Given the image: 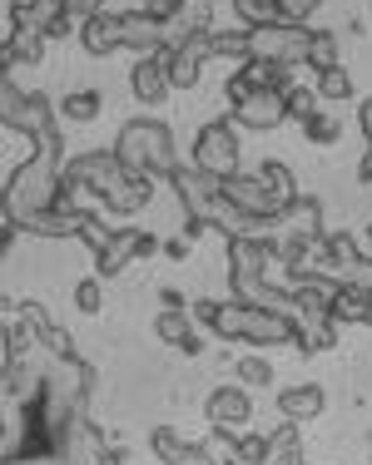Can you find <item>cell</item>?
Returning a JSON list of instances; mask_svg holds the SVG:
<instances>
[{"label": "cell", "mask_w": 372, "mask_h": 465, "mask_svg": "<svg viewBox=\"0 0 372 465\" xmlns=\"http://www.w3.org/2000/svg\"><path fill=\"white\" fill-rule=\"evenodd\" d=\"M60 159H65L60 129L40 134L35 149H30V159L5 179V223H30V218L50 213L55 198H60V183H65Z\"/></svg>", "instance_id": "cell-1"}, {"label": "cell", "mask_w": 372, "mask_h": 465, "mask_svg": "<svg viewBox=\"0 0 372 465\" xmlns=\"http://www.w3.org/2000/svg\"><path fill=\"white\" fill-rule=\"evenodd\" d=\"M169 183H174V193H179V203L189 208V218H199L204 228L214 223V228H224L228 238H258V232L268 228L264 218H254V213H244V208L228 203L224 183L209 179L204 169H174Z\"/></svg>", "instance_id": "cell-2"}, {"label": "cell", "mask_w": 372, "mask_h": 465, "mask_svg": "<svg viewBox=\"0 0 372 465\" xmlns=\"http://www.w3.org/2000/svg\"><path fill=\"white\" fill-rule=\"evenodd\" d=\"M194 317L209 322L218 337H248V341H293V331H298L288 317L248 307V302H199Z\"/></svg>", "instance_id": "cell-3"}, {"label": "cell", "mask_w": 372, "mask_h": 465, "mask_svg": "<svg viewBox=\"0 0 372 465\" xmlns=\"http://www.w3.org/2000/svg\"><path fill=\"white\" fill-rule=\"evenodd\" d=\"M119 163H125L129 173H159V179H169L179 163H174V134L169 124H159V119H135V124L119 129V143H115Z\"/></svg>", "instance_id": "cell-4"}, {"label": "cell", "mask_w": 372, "mask_h": 465, "mask_svg": "<svg viewBox=\"0 0 372 465\" xmlns=\"http://www.w3.org/2000/svg\"><path fill=\"white\" fill-rule=\"evenodd\" d=\"M308 40H313V30L283 25V20H268V25H248V60L298 64V60H308Z\"/></svg>", "instance_id": "cell-5"}, {"label": "cell", "mask_w": 372, "mask_h": 465, "mask_svg": "<svg viewBox=\"0 0 372 465\" xmlns=\"http://www.w3.org/2000/svg\"><path fill=\"white\" fill-rule=\"evenodd\" d=\"M0 124L25 134V139H40L55 129V104L45 94H20L15 84L5 80V90H0Z\"/></svg>", "instance_id": "cell-6"}, {"label": "cell", "mask_w": 372, "mask_h": 465, "mask_svg": "<svg viewBox=\"0 0 372 465\" xmlns=\"http://www.w3.org/2000/svg\"><path fill=\"white\" fill-rule=\"evenodd\" d=\"M194 169H204L209 179L228 183L238 179V139L228 124H209L199 134V143H194Z\"/></svg>", "instance_id": "cell-7"}, {"label": "cell", "mask_w": 372, "mask_h": 465, "mask_svg": "<svg viewBox=\"0 0 372 465\" xmlns=\"http://www.w3.org/2000/svg\"><path fill=\"white\" fill-rule=\"evenodd\" d=\"M65 179H80L85 188H95L100 198H115L125 188L129 169L119 163V153H80V159L65 163Z\"/></svg>", "instance_id": "cell-8"}, {"label": "cell", "mask_w": 372, "mask_h": 465, "mask_svg": "<svg viewBox=\"0 0 372 465\" xmlns=\"http://www.w3.org/2000/svg\"><path fill=\"white\" fill-rule=\"evenodd\" d=\"M224 193H228V203H234V208H244V213L264 218V223H273V218L288 213V203H283V198L268 188L264 173H254V179H248V173H238V179L224 183Z\"/></svg>", "instance_id": "cell-9"}, {"label": "cell", "mask_w": 372, "mask_h": 465, "mask_svg": "<svg viewBox=\"0 0 372 465\" xmlns=\"http://www.w3.org/2000/svg\"><path fill=\"white\" fill-rule=\"evenodd\" d=\"M234 114H238V124H248V129H273V124L288 119V99H283V90H264V84H254L248 94L234 99Z\"/></svg>", "instance_id": "cell-10"}, {"label": "cell", "mask_w": 372, "mask_h": 465, "mask_svg": "<svg viewBox=\"0 0 372 465\" xmlns=\"http://www.w3.org/2000/svg\"><path fill=\"white\" fill-rule=\"evenodd\" d=\"M204 60H209V30H199V35H189L184 45L164 50V64H169V84H174V90H189V84L199 80Z\"/></svg>", "instance_id": "cell-11"}, {"label": "cell", "mask_w": 372, "mask_h": 465, "mask_svg": "<svg viewBox=\"0 0 372 465\" xmlns=\"http://www.w3.org/2000/svg\"><path fill=\"white\" fill-rule=\"evenodd\" d=\"M129 84H135V99L159 104V99L174 90V84H169V64H164V50L159 54H145V60L135 64V74H129Z\"/></svg>", "instance_id": "cell-12"}, {"label": "cell", "mask_w": 372, "mask_h": 465, "mask_svg": "<svg viewBox=\"0 0 372 465\" xmlns=\"http://www.w3.org/2000/svg\"><path fill=\"white\" fill-rule=\"evenodd\" d=\"M268 258H273L268 242H258V238H228V262H234V278H258Z\"/></svg>", "instance_id": "cell-13"}, {"label": "cell", "mask_w": 372, "mask_h": 465, "mask_svg": "<svg viewBox=\"0 0 372 465\" xmlns=\"http://www.w3.org/2000/svg\"><path fill=\"white\" fill-rule=\"evenodd\" d=\"M125 15H100V20H90V25L80 30V40H85V50L90 54H115V50H125V25H119Z\"/></svg>", "instance_id": "cell-14"}, {"label": "cell", "mask_w": 372, "mask_h": 465, "mask_svg": "<svg viewBox=\"0 0 372 465\" xmlns=\"http://www.w3.org/2000/svg\"><path fill=\"white\" fill-rule=\"evenodd\" d=\"M119 25H125V45L129 50H145V54H159L164 50V25H159L155 15H145V10H139V15H125Z\"/></svg>", "instance_id": "cell-15"}, {"label": "cell", "mask_w": 372, "mask_h": 465, "mask_svg": "<svg viewBox=\"0 0 372 465\" xmlns=\"http://www.w3.org/2000/svg\"><path fill=\"white\" fill-rule=\"evenodd\" d=\"M209 420H214V426H244V420H248V396L238 391V386L214 391L209 396Z\"/></svg>", "instance_id": "cell-16"}, {"label": "cell", "mask_w": 372, "mask_h": 465, "mask_svg": "<svg viewBox=\"0 0 372 465\" xmlns=\"http://www.w3.org/2000/svg\"><path fill=\"white\" fill-rule=\"evenodd\" d=\"M45 30H10V40H5V64H40L45 60Z\"/></svg>", "instance_id": "cell-17"}, {"label": "cell", "mask_w": 372, "mask_h": 465, "mask_svg": "<svg viewBox=\"0 0 372 465\" xmlns=\"http://www.w3.org/2000/svg\"><path fill=\"white\" fill-rule=\"evenodd\" d=\"M129 258H139V232H115V238H109L100 252H95V268L109 278V272H119Z\"/></svg>", "instance_id": "cell-18"}, {"label": "cell", "mask_w": 372, "mask_h": 465, "mask_svg": "<svg viewBox=\"0 0 372 465\" xmlns=\"http://www.w3.org/2000/svg\"><path fill=\"white\" fill-rule=\"evenodd\" d=\"M318 218H323L318 198H313V193H298V198L288 203V213H283V223H288V238H308V232H318Z\"/></svg>", "instance_id": "cell-19"}, {"label": "cell", "mask_w": 372, "mask_h": 465, "mask_svg": "<svg viewBox=\"0 0 372 465\" xmlns=\"http://www.w3.org/2000/svg\"><path fill=\"white\" fill-rule=\"evenodd\" d=\"M278 406H283V416H288V420H303V416H313L323 406V391H318V386H293V391L278 396Z\"/></svg>", "instance_id": "cell-20"}, {"label": "cell", "mask_w": 372, "mask_h": 465, "mask_svg": "<svg viewBox=\"0 0 372 465\" xmlns=\"http://www.w3.org/2000/svg\"><path fill=\"white\" fill-rule=\"evenodd\" d=\"M303 64H313V70H337V40H333V30H313V40H308V60Z\"/></svg>", "instance_id": "cell-21"}, {"label": "cell", "mask_w": 372, "mask_h": 465, "mask_svg": "<svg viewBox=\"0 0 372 465\" xmlns=\"http://www.w3.org/2000/svg\"><path fill=\"white\" fill-rule=\"evenodd\" d=\"M258 173H264V179H268V188H273V193L283 198V203H293V198H298V183H293V169H288V163L268 159V163H264V169H258Z\"/></svg>", "instance_id": "cell-22"}, {"label": "cell", "mask_w": 372, "mask_h": 465, "mask_svg": "<svg viewBox=\"0 0 372 465\" xmlns=\"http://www.w3.org/2000/svg\"><path fill=\"white\" fill-rule=\"evenodd\" d=\"M209 54H244L248 60V30H214L209 25Z\"/></svg>", "instance_id": "cell-23"}, {"label": "cell", "mask_w": 372, "mask_h": 465, "mask_svg": "<svg viewBox=\"0 0 372 465\" xmlns=\"http://www.w3.org/2000/svg\"><path fill=\"white\" fill-rule=\"evenodd\" d=\"M268 5H273V20H283V25H303L323 0H268Z\"/></svg>", "instance_id": "cell-24"}, {"label": "cell", "mask_w": 372, "mask_h": 465, "mask_svg": "<svg viewBox=\"0 0 372 465\" xmlns=\"http://www.w3.org/2000/svg\"><path fill=\"white\" fill-rule=\"evenodd\" d=\"M105 15V0H65V20H70L75 30H85L90 20Z\"/></svg>", "instance_id": "cell-25"}, {"label": "cell", "mask_w": 372, "mask_h": 465, "mask_svg": "<svg viewBox=\"0 0 372 465\" xmlns=\"http://www.w3.org/2000/svg\"><path fill=\"white\" fill-rule=\"evenodd\" d=\"M65 114H70V119H80V124H85V119H95V114H100V94H95V90H80V94H70V99H65Z\"/></svg>", "instance_id": "cell-26"}, {"label": "cell", "mask_w": 372, "mask_h": 465, "mask_svg": "<svg viewBox=\"0 0 372 465\" xmlns=\"http://www.w3.org/2000/svg\"><path fill=\"white\" fill-rule=\"evenodd\" d=\"M303 129H308V139H313V143H337V134H343V124H337L333 114H323V109H318V114H313Z\"/></svg>", "instance_id": "cell-27"}, {"label": "cell", "mask_w": 372, "mask_h": 465, "mask_svg": "<svg viewBox=\"0 0 372 465\" xmlns=\"http://www.w3.org/2000/svg\"><path fill=\"white\" fill-rule=\"evenodd\" d=\"M318 94H323V99H347V94H353L347 70H323V74H318Z\"/></svg>", "instance_id": "cell-28"}, {"label": "cell", "mask_w": 372, "mask_h": 465, "mask_svg": "<svg viewBox=\"0 0 372 465\" xmlns=\"http://www.w3.org/2000/svg\"><path fill=\"white\" fill-rule=\"evenodd\" d=\"M283 99H288V114L298 119V124H308V119L318 114V109H313V90H298V84H293V90L283 94Z\"/></svg>", "instance_id": "cell-29"}, {"label": "cell", "mask_w": 372, "mask_h": 465, "mask_svg": "<svg viewBox=\"0 0 372 465\" xmlns=\"http://www.w3.org/2000/svg\"><path fill=\"white\" fill-rule=\"evenodd\" d=\"M30 10H35V25H40V30H50L55 20L65 15V0H30Z\"/></svg>", "instance_id": "cell-30"}, {"label": "cell", "mask_w": 372, "mask_h": 465, "mask_svg": "<svg viewBox=\"0 0 372 465\" xmlns=\"http://www.w3.org/2000/svg\"><path fill=\"white\" fill-rule=\"evenodd\" d=\"M184 5H189V0H149V5H145V15H155L159 25H169V20L179 15Z\"/></svg>", "instance_id": "cell-31"}, {"label": "cell", "mask_w": 372, "mask_h": 465, "mask_svg": "<svg viewBox=\"0 0 372 465\" xmlns=\"http://www.w3.org/2000/svg\"><path fill=\"white\" fill-rule=\"evenodd\" d=\"M238 376H244V381H248V386H264V381H268V376H273V367H268V361H264V357H248V361H244V367H238Z\"/></svg>", "instance_id": "cell-32"}, {"label": "cell", "mask_w": 372, "mask_h": 465, "mask_svg": "<svg viewBox=\"0 0 372 465\" xmlns=\"http://www.w3.org/2000/svg\"><path fill=\"white\" fill-rule=\"evenodd\" d=\"M159 337L164 341H184V337H189V331H184V312H164L159 317Z\"/></svg>", "instance_id": "cell-33"}, {"label": "cell", "mask_w": 372, "mask_h": 465, "mask_svg": "<svg viewBox=\"0 0 372 465\" xmlns=\"http://www.w3.org/2000/svg\"><path fill=\"white\" fill-rule=\"evenodd\" d=\"M80 238H85V242H90V248H95V252H100V248H105V242H109V238H115V232H109V228L100 223V218H90V223H85V228H80Z\"/></svg>", "instance_id": "cell-34"}, {"label": "cell", "mask_w": 372, "mask_h": 465, "mask_svg": "<svg viewBox=\"0 0 372 465\" xmlns=\"http://www.w3.org/2000/svg\"><path fill=\"white\" fill-rule=\"evenodd\" d=\"M75 302H80L85 312H95V307H100V282H80L75 287Z\"/></svg>", "instance_id": "cell-35"}, {"label": "cell", "mask_w": 372, "mask_h": 465, "mask_svg": "<svg viewBox=\"0 0 372 465\" xmlns=\"http://www.w3.org/2000/svg\"><path fill=\"white\" fill-rule=\"evenodd\" d=\"M357 124H363V134H367V143H372V94L363 99V109H357Z\"/></svg>", "instance_id": "cell-36"}, {"label": "cell", "mask_w": 372, "mask_h": 465, "mask_svg": "<svg viewBox=\"0 0 372 465\" xmlns=\"http://www.w3.org/2000/svg\"><path fill=\"white\" fill-rule=\"evenodd\" d=\"M164 252H169V258H184V252H189V242H184V238H169V242H164Z\"/></svg>", "instance_id": "cell-37"}, {"label": "cell", "mask_w": 372, "mask_h": 465, "mask_svg": "<svg viewBox=\"0 0 372 465\" xmlns=\"http://www.w3.org/2000/svg\"><path fill=\"white\" fill-rule=\"evenodd\" d=\"M357 173H363V183H372V153L363 159V169H357Z\"/></svg>", "instance_id": "cell-38"}, {"label": "cell", "mask_w": 372, "mask_h": 465, "mask_svg": "<svg viewBox=\"0 0 372 465\" xmlns=\"http://www.w3.org/2000/svg\"><path fill=\"white\" fill-rule=\"evenodd\" d=\"M367 238H372V228H367Z\"/></svg>", "instance_id": "cell-39"}]
</instances>
